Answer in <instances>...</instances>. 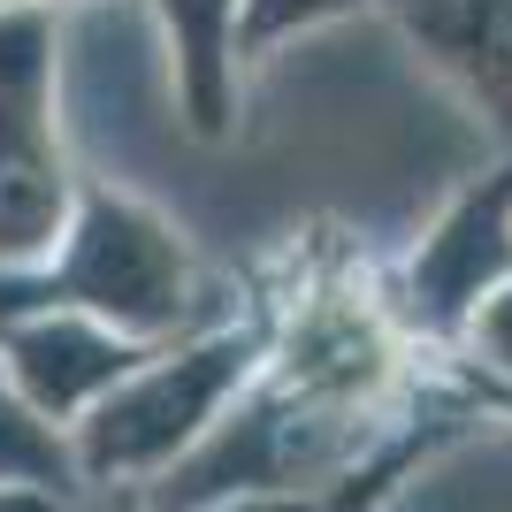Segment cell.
<instances>
[{
    "instance_id": "1",
    "label": "cell",
    "mask_w": 512,
    "mask_h": 512,
    "mask_svg": "<svg viewBox=\"0 0 512 512\" xmlns=\"http://www.w3.org/2000/svg\"><path fill=\"white\" fill-rule=\"evenodd\" d=\"M8 299H31L39 314H92L115 337H161L192 321V253L153 207L92 184L62 230V268Z\"/></svg>"
},
{
    "instance_id": "2",
    "label": "cell",
    "mask_w": 512,
    "mask_h": 512,
    "mask_svg": "<svg viewBox=\"0 0 512 512\" xmlns=\"http://www.w3.org/2000/svg\"><path fill=\"white\" fill-rule=\"evenodd\" d=\"M268 360V329H214V337L184 344V352H153L146 367H130L85 421V474H153L176 451H192L199 436H214L222 406L253 383V367Z\"/></svg>"
},
{
    "instance_id": "3",
    "label": "cell",
    "mask_w": 512,
    "mask_h": 512,
    "mask_svg": "<svg viewBox=\"0 0 512 512\" xmlns=\"http://www.w3.org/2000/svg\"><path fill=\"white\" fill-rule=\"evenodd\" d=\"M69 230V161L54 123V23L0 8V260H39Z\"/></svg>"
},
{
    "instance_id": "4",
    "label": "cell",
    "mask_w": 512,
    "mask_h": 512,
    "mask_svg": "<svg viewBox=\"0 0 512 512\" xmlns=\"http://www.w3.org/2000/svg\"><path fill=\"white\" fill-rule=\"evenodd\" d=\"M512 276V161L451 199V214L421 237L406 268V306L398 314L428 337H459L467 314Z\"/></svg>"
},
{
    "instance_id": "5",
    "label": "cell",
    "mask_w": 512,
    "mask_h": 512,
    "mask_svg": "<svg viewBox=\"0 0 512 512\" xmlns=\"http://www.w3.org/2000/svg\"><path fill=\"white\" fill-rule=\"evenodd\" d=\"M146 360H153L146 344L100 329L92 314H62V306L8 329V367H16L23 398H31V413H54V421L77 406H100L107 390Z\"/></svg>"
},
{
    "instance_id": "6",
    "label": "cell",
    "mask_w": 512,
    "mask_h": 512,
    "mask_svg": "<svg viewBox=\"0 0 512 512\" xmlns=\"http://www.w3.org/2000/svg\"><path fill=\"white\" fill-rule=\"evenodd\" d=\"M398 31L512 138V0H398Z\"/></svg>"
},
{
    "instance_id": "7",
    "label": "cell",
    "mask_w": 512,
    "mask_h": 512,
    "mask_svg": "<svg viewBox=\"0 0 512 512\" xmlns=\"http://www.w3.org/2000/svg\"><path fill=\"white\" fill-rule=\"evenodd\" d=\"M176 54V92L199 138H230L237 123V23L245 0H153Z\"/></svg>"
},
{
    "instance_id": "8",
    "label": "cell",
    "mask_w": 512,
    "mask_h": 512,
    "mask_svg": "<svg viewBox=\"0 0 512 512\" xmlns=\"http://www.w3.org/2000/svg\"><path fill=\"white\" fill-rule=\"evenodd\" d=\"M413 451H428V436L421 444L383 451V459H367V467L329 474V482H314V490H276V497H253V505H237V512H375L390 497V482L413 467Z\"/></svg>"
},
{
    "instance_id": "9",
    "label": "cell",
    "mask_w": 512,
    "mask_h": 512,
    "mask_svg": "<svg viewBox=\"0 0 512 512\" xmlns=\"http://www.w3.org/2000/svg\"><path fill=\"white\" fill-rule=\"evenodd\" d=\"M0 482H39V490H69V451L62 436L0 383Z\"/></svg>"
},
{
    "instance_id": "10",
    "label": "cell",
    "mask_w": 512,
    "mask_h": 512,
    "mask_svg": "<svg viewBox=\"0 0 512 512\" xmlns=\"http://www.w3.org/2000/svg\"><path fill=\"white\" fill-rule=\"evenodd\" d=\"M459 337H467V367H459V375H474V383H512V276L467 314Z\"/></svg>"
},
{
    "instance_id": "11",
    "label": "cell",
    "mask_w": 512,
    "mask_h": 512,
    "mask_svg": "<svg viewBox=\"0 0 512 512\" xmlns=\"http://www.w3.org/2000/svg\"><path fill=\"white\" fill-rule=\"evenodd\" d=\"M352 0H245V23H237V62L245 54H268L283 31H306V23L344 16Z\"/></svg>"
},
{
    "instance_id": "12",
    "label": "cell",
    "mask_w": 512,
    "mask_h": 512,
    "mask_svg": "<svg viewBox=\"0 0 512 512\" xmlns=\"http://www.w3.org/2000/svg\"><path fill=\"white\" fill-rule=\"evenodd\" d=\"M467 390H474V398H482V406L512 413V383H474V375H467Z\"/></svg>"
},
{
    "instance_id": "13",
    "label": "cell",
    "mask_w": 512,
    "mask_h": 512,
    "mask_svg": "<svg viewBox=\"0 0 512 512\" xmlns=\"http://www.w3.org/2000/svg\"><path fill=\"white\" fill-rule=\"evenodd\" d=\"M8 8H16V0H8Z\"/></svg>"
}]
</instances>
